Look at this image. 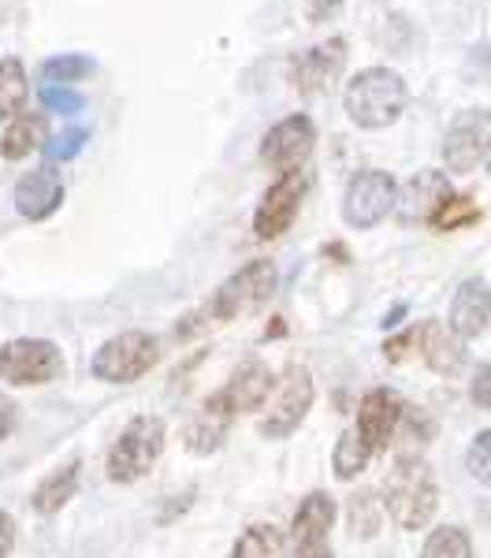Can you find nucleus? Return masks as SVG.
Wrapping results in <instances>:
<instances>
[{"label":"nucleus","instance_id":"f704fd0d","mask_svg":"<svg viewBox=\"0 0 491 558\" xmlns=\"http://www.w3.org/2000/svg\"><path fill=\"white\" fill-rule=\"evenodd\" d=\"M339 4H343V0H302V8H306V15H309L312 23H320V20H328V15H335Z\"/></svg>","mask_w":491,"mask_h":558},{"label":"nucleus","instance_id":"6ab92c4d","mask_svg":"<svg viewBox=\"0 0 491 558\" xmlns=\"http://www.w3.org/2000/svg\"><path fill=\"white\" fill-rule=\"evenodd\" d=\"M417 347H421L428 368H435L440 376H454L466 365V350H462V339L451 331V324L443 328L440 320H425L417 328Z\"/></svg>","mask_w":491,"mask_h":558},{"label":"nucleus","instance_id":"0eeeda50","mask_svg":"<svg viewBox=\"0 0 491 558\" xmlns=\"http://www.w3.org/2000/svg\"><path fill=\"white\" fill-rule=\"evenodd\" d=\"M317 399V384H312L306 365H287L275 384L272 399H268V413L261 417V436L265 439H287L294 428L306 421Z\"/></svg>","mask_w":491,"mask_h":558},{"label":"nucleus","instance_id":"5701e85b","mask_svg":"<svg viewBox=\"0 0 491 558\" xmlns=\"http://www.w3.org/2000/svg\"><path fill=\"white\" fill-rule=\"evenodd\" d=\"M26 94H30V86H26L23 60L4 57L0 60V120H15V116H23Z\"/></svg>","mask_w":491,"mask_h":558},{"label":"nucleus","instance_id":"a211bd4d","mask_svg":"<svg viewBox=\"0 0 491 558\" xmlns=\"http://www.w3.org/2000/svg\"><path fill=\"white\" fill-rule=\"evenodd\" d=\"M223 395H228V402L235 407V413H254L261 410L268 399H272L275 391V380H272V368L265 362H246L235 368V376H231L228 384L220 387Z\"/></svg>","mask_w":491,"mask_h":558},{"label":"nucleus","instance_id":"7ed1b4c3","mask_svg":"<svg viewBox=\"0 0 491 558\" xmlns=\"http://www.w3.org/2000/svg\"><path fill=\"white\" fill-rule=\"evenodd\" d=\"M275 287H280V272H275V265L265 257H257V260H249V265L238 268L231 279H223V283L217 287V294L209 299V305H205V313H209L212 320L249 317V313H257L261 305L272 302Z\"/></svg>","mask_w":491,"mask_h":558},{"label":"nucleus","instance_id":"20e7f679","mask_svg":"<svg viewBox=\"0 0 491 558\" xmlns=\"http://www.w3.org/2000/svg\"><path fill=\"white\" fill-rule=\"evenodd\" d=\"M164 439H168V428L154 413H142V417L127 421V428L120 432V439H115V447L109 454V465H105L109 481L115 484L142 481V476L154 470L160 451H164Z\"/></svg>","mask_w":491,"mask_h":558},{"label":"nucleus","instance_id":"f3484780","mask_svg":"<svg viewBox=\"0 0 491 558\" xmlns=\"http://www.w3.org/2000/svg\"><path fill=\"white\" fill-rule=\"evenodd\" d=\"M491 328V287L484 279H466L451 302V331L458 339H480Z\"/></svg>","mask_w":491,"mask_h":558},{"label":"nucleus","instance_id":"4468645a","mask_svg":"<svg viewBox=\"0 0 491 558\" xmlns=\"http://www.w3.org/2000/svg\"><path fill=\"white\" fill-rule=\"evenodd\" d=\"M64 202V179L52 165H38L30 172H23V179L15 183V209L23 220H49L52 213Z\"/></svg>","mask_w":491,"mask_h":558},{"label":"nucleus","instance_id":"f257e3e1","mask_svg":"<svg viewBox=\"0 0 491 558\" xmlns=\"http://www.w3.org/2000/svg\"><path fill=\"white\" fill-rule=\"evenodd\" d=\"M383 510L391 514L398 529L406 533H417V529H428L440 510V484H435V473L425 458H398L395 470L383 476Z\"/></svg>","mask_w":491,"mask_h":558},{"label":"nucleus","instance_id":"1a4fd4ad","mask_svg":"<svg viewBox=\"0 0 491 558\" xmlns=\"http://www.w3.org/2000/svg\"><path fill=\"white\" fill-rule=\"evenodd\" d=\"M488 153H491V108H469L446 131L443 160L451 172L466 175L477 165H484Z\"/></svg>","mask_w":491,"mask_h":558},{"label":"nucleus","instance_id":"423d86ee","mask_svg":"<svg viewBox=\"0 0 491 558\" xmlns=\"http://www.w3.org/2000/svg\"><path fill=\"white\" fill-rule=\"evenodd\" d=\"M64 376V354L49 339H8L0 347V380L12 387H41Z\"/></svg>","mask_w":491,"mask_h":558},{"label":"nucleus","instance_id":"6e6552de","mask_svg":"<svg viewBox=\"0 0 491 558\" xmlns=\"http://www.w3.org/2000/svg\"><path fill=\"white\" fill-rule=\"evenodd\" d=\"M398 205V183L391 172H380V168H365L351 179L343 197V220L351 223L354 231H369L377 228L380 220H388Z\"/></svg>","mask_w":491,"mask_h":558},{"label":"nucleus","instance_id":"bb28decb","mask_svg":"<svg viewBox=\"0 0 491 558\" xmlns=\"http://www.w3.org/2000/svg\"><path fill=\"white\" fill-rule=\"evenodd\" d=\"M231 558H283V536L275 525H249Z\"/></svg>","mask_w":491,"mask_h":558},{"label":"nucleus","instance_id":"a878e982","mask_svg":"<svg viewBox=\"0 0 491 558\" xmlns=\"http://www.w3.org/2000/svg\"><path fill=\"white\" fill-rule=\"evenodd\" d=\"M380 499L372 492H354V499L346 502V525L357 539H369L380 533Z\"/></svg>","mask_w":491,"mask_h":558},{"label":"nucleus","instance_id":"cd10ccee","mask_svg":"<svg viewBox=\"0 0 491 558\" xmlns=\"http://www.w3.org/2000/svg\"><path fill=\"white\" fill-rule=\"evenodd\" d=\"M421 558H472V539H469L466 529L440 525V529H432V536L425 539Z\"/></svg>","mask_w":491,"mask_h":558},{"label":"nucleus","instance_id":"2f4dec72","mask_svg":"<svg viewBox=\"0 0 491 558\" xmlns=\"http://www.w3.org/2000/svg\"><path fill=\"white\" fill-rule=\"evenodd\" d=\"M38 97H41V105L57 116H75V112H83V105H86L83 94H75V89H67V86H41Z\"/></svg>","mask_w":491,"mask_h":558},{"label":"nucleus","instance_id":"c9c22d12","mask_svg":"<svg viewBox=\"0 0 491 558\" xmlns=\"http://www.w3.org/2000/svg\"><path fill=\"white\" fill-rule=\"evenodd\" d=\"M12 547H15V521H12V514L0 510V558L12 555Z\"/></svg>","mask_w":491,"mask_h":558},{"label":"nucleus","instance_id":"aec40b11","mask_svg":"<svg viewBox=\"0 0 491 558\" xmlns=\"http://www.w3.org/2000/svg\"><path fill=\"white\" fill-rule=\"evenodd\" d=\"M335 525V499L328 492H312L302 499L298 514H294L291 539L294 547H309V544H328V533Z\"/></svg>","mask_w":491,"mask_h":558},{"label":"nucleus","instance_id":"b1692460","mask_svg":"<svg viewBox=\"0 0 491 558\" xmlns=\"http://www.w3.org/2000/svg\"><path fill=\"white\" fill-rule=\"evenodd\" d=\"M94 60L83 57V52H64V57H52L41 64V86H71V83H83L86 75H94Z\"/></svg>","mask_w":491,"mask_h":558},{"label":"nucleus","instance_id":"ddd939ff","mask_svg":"<svg viewBox=\"0 0 491 558\" xmlns=\"http://www.w3.org/2000/svg\"><path fill=\"white\" fill-rule=\"evenodd\" d=\"M231 421H235V407L228 402V395L217 391L201 402V410L186 421L183 428V447L191 454H217L231 432Z\"/></svg>","mask_w":491,"mask_h":558},{"label":"nucleus","instance_id":"9d476101","mask_svg":"<svg viewBox=\"0 0 491 558\" xmlns=\"http://www.w3.org/2000/svg\"><path fill=\"white\" fill-rule=\"evenodd\" d=\"M312 146H317V128H312L309 116H287V120H280L265 134L261 165L280 175L302 172V165L309 160Z\"/></svg>","mask_w":491,"mask_h":558},{"label":"nucleus","instance_id":"4be33fe9","mask_svg":"<svg viewBox=\"0 0 491 558\" xmlns=\"http://www.w3.org/2000/svg\"><path fill=\"white\" fill-rule=\"evenodd\" d=\"M45 146H49V120L41 112L15 116V120H8L4 134H0V157L4 160H23Z\"/></svg>","mask_w":491,"mask_h":558},{"label":"nucleus","instance_id":"4c0bfd02","mask_svg":"<svg viewBox=\"0 0 491 558\" xmlns=\"http://www.w3.org/2000/svg\"><path fill=\"white\" fill-rule=\"evenodd\" d=\"M291 558H335L328 544H309V547H294Z\"/></svg>","mask_w":491,"mask_h":558},{"label":"nucleus","instance_id":"473e14b6","mask_svg":"<svg viewBox=\"0 0 491 558\" xmlns=\"http://www.w3.org/2000/svg\"><path fill=\"white\" fill-rule=\"evenodd\" d=\"M469 391H472V402H477L480 410H491V362L477 368Z\"/></svg>","mask_w":491,"mask_h":558},{"label":"nucleus","instance_id":"2eb2a0df","mask_svg":"<svg viewBox=\"0 0 491 558\" xmlns=\"http://www.w3.org/2000/svg\"><path fill=\"white\" fill-rule=\"evenodd\" d=\"M402 413H406V407H402L398 395L388 391V387H377V391H369L361 399V407H357V436L372 447V454L391 444Z\"/></svg>","mask_w":491,"mask_h":558},{"label":"nucleus","instance_id":"c85d7f7f","mask_svg":"<svg viewBox=\"0 0 491 558\" xmlns=\"http://www.w3.org/2000/svg\"><path fill=\"white\" fill-rule=\"evenodd\" d=\"M469 220H477V205H472L469 197L451 194L428 223H432L435 231H458V228H466Z\"/></svg>","mask_w":491,"mask_h":558},{"label":"nucleus","instance_id":"393cba45","mask_svg":"<svg viewBox=\"0 0 491 558\" xmlns=\"http://www.w3.org/2000/svg\"><path fill=\"white\" fill-rule=\"evenodd\" d=\"M369 458H372V447L357 436V428L343 432V436H339V444H335V454H332L335 476H339V481H351V476H357L365 465H369Z\"/></svg>","mask_w":491,"mask_h":558},{"label":"nucleus","instance_id":"f8f14e48","mask_svg":"<svg viewBox=\"0 0 491 558\" xmlns=\"http://www.w3.org/2000/svg\"><path fill=\"white\" fill-rule=\"evenodd\" d=\"M346 68V41L328 38L291 60V78L302 94H328Z\"/></svg>","mask_w":491,"mask_h":558},{"label":"nucleus","instance_id":"39448f33","mask_svg":"<svg viewBox=\"0 0 491 558\" xmlns=\"http://www.w3.org/2000/svg\"><path fill=\"white\" fill-rule=\"evenodd\" d=\"M160 362V343L149 331H123V336L109 339L97 347L89 373L105 384H134Z\"/></svg>","mask_w":491,"mask_h":558},{"label":"nucleus","instance_id":"412c9836","mask_svg":"<svg viewBox=\"0 0 491 558\" xmlns=\"http://www.w3.org/2000/svg\"><path fill=\"white\" fill-rule=\"evenodd\" d=\"M78 481H83V462H78V458H71V462H64L60 470H52L38 484V488H34V495H30L34 514H41V518L60 514V510H64L67 502L75 499Z\"/></svg>","mask_w":491,"mask_h":558},{"label":"nucleus","instance_id":"c756f323","mask_svg":"<svg viewBox=\"0 0 491 558\" xmlns=\"http://www.w3.org/2000/svg\"><path fill=\"white\" fill-rule=\"evenodd\" d=\"M466 465H469L472 481L491 488V432H477V439L469 444Z\"/></svg>","mask_w":491,"mask_h":558},{"label":"nucleus","instance_id":"58836bf2","mask_svg":"<svg viewBox=\"0 0 491 558\" xmlns=\"http://www.w3.org/2000/svg\"><path fill=\"white\" fill-rule=\"evenodd\" d=\"M484 518H488V525H491V499H488V507H484Z\"/></svg>","mask_w":491,"mask_h":558},{"label":"nucleus","instance_id":"9b49d317","mask_svg":"<svg viewBox=\"0 0 491 558\" xmlns=\"http://www.w3.org/2000/svg\"><path fill=\"white\" fill-rule=\"evenodd\" d=\"M306 191H309L306 172H291V175L275 179V183L265 191L257 213H254V235L257 239H280L283 231L298 220V209H302V197H306Z\"/></svg>","mask_w":491,"mask_h":558},{"label":"nucleus","instance_id":"7c9ffc66","mask_svg":"<svg viewBox=\"0 0 491 558\" xmlns=\"http://www.w3.org/2000/svg\"><path fill=\"white\" fill-rule=\"evenodd\" d=\"M86 138H89V134L83 128H67V131L52 134L49 146H45V153H49L52 165H60V160L78 157V153H83V146H86Z\"/></svg>","mask_w":491,"mask_h":558},{"label":"nucleus","instance_id":"ea45409f","mask_svg":"<svg viewBox=\"0 0 491 558\" xmlns=\"http://www.w3.org/2000/svg\"><path fill=\"white\" fill-rule=\"evenodd\" d=\"M488 172H491V153H488Z\"/></svg>","mask_w":491,"mask_h":558},{"label":"nucleus","instance_id":"dca6fc26","mask_svg":"<svg viewBox=\"0 0 491 558\" xmlns=\"http://www.w3.org/2000/svg\"><path fill=\"white\" fill-rule=\"evenodd\" d=\"M451 197V183H446L443 172H435V168H425V172L409 175V183L398 191V220L402 223H425L432 220L435 209Z\"/></svg>","mask_w":491,"mask_h":558},{"label":"nucleus","instance_id":"72a5a7b5","mask_svg":"<svg viewBox=\"0 0 491 558\" xmlns=\"http://www.w3.org/2000/svg\"><path fill=\"white\" fill-rule=\"evenodd\" d=\"M15 421H20V410H15V402L8 399V395H0V444H4V439L15 432Z\"/></svg>","mask_w":491,"mask_h":558},{"label":"nucleus","instance_id":"f03ea898","mask_svg":"<svg viewBox=\"0 0 491 558\" xmlns=\"http://www.w3.org/2000/svg\"><path fill=\"white\" fill-rule=\"evenodd\" d=\"M406 105H409V86L391 68H365L346 83L343 108L354 128L361 131H383L391 123H398Z\"/></svg>","mask_w":491,"mask_h":558},{"label":"nucleus","instance_id":"e433bc0d","mask_svg":"<svg viewBox=\"0 0 491 558\" xmlns=\"http://www.w3.org/2000/svg\"><path fill=\"white\" fill-rule=\"evenodd\" d=\"M414 343H417V331H406V336L391 339V343H388V357H391V362H398V357L406 354V350L414 347Z\"/></svg>","mask_w":491,"mask_h":558}]
</instances>
